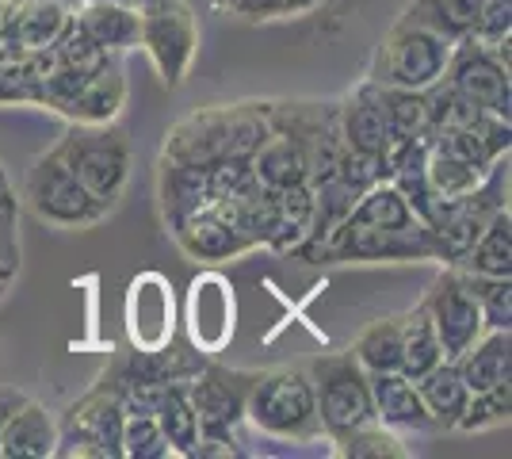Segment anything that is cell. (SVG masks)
I'll return each instance as SVG.
<instances>
[{"label":"cell","instance_id":"4","mask_svg":"<svg viewBox=\"0 0 512 459\" xmlns=\"http://www.w3.org/2000/svg\"><path fill=\"white\" fill-rule=\"evenodd\" d=\"M54 153L73 169V176L85 184L96 199H104L107 207H115L130 184V165H134V150H130L127 134L115 123H100V127H85V123H69L62 142Z\"/></svg>","mask_w":512,"mask_h":459},{"label":"cell","instance_id":"11","mask_svg":"<svg viewBox=\"0 0 512 459\" xmlns=\"http://www.w3.org/2000/svg\"><path fill=\"white\" fill-rule=\"evenodd\" d=\"M509 43L486 46L478 39H459L451 46L444 81L459 88L467 100L497 119H512V73H509Z\"/></svg>","mask_w":512,"mask_h":459},{"label":"cell","instance_id":"20","mask_svg":"<svg viewBox=\"0 0 512 459\" xmlns=\"http://www.w3.org/2000/svg\"><path fill=\"white\" fill-rule=\"evenodd\" d=\"M77 35L104 54H127L138 46V8L119 0H85L73 12Z\"/></svg>","mask_w":512,"mask_h":459},{"label":"cell","instance_id":"41","mask_svg":"<svg viewBox=\"0 0 512 459\" xmlns=\"http://www.w3.org/2000/svg\"><path fill=\"white\" fill-rule=\"evenodd\" d=\"M142 4H157V0H134V8H142Z\"/></svg>","mask_w":512,"mask_h":459},{"label":"cell","instance_id":"12","mask_svg":"<svg viewBox=\"0 0 512 459\" xmlns=\"http://www.w3.org/2000/svg\"><path fill=\"white\" fill-rule=\"evenodd\" d=\"M249 383L253 372H237L222 364H203L188 379V394L199 417V440H234V429L245 421Z\"/></svg>","mask_w":512,"mask_h":459},{"label":"cell","instance_id":"29","mask_svg":"<svg viewBox=\"0 0 512 459\" xmlns=\"http://www.w3.org/2000/svg\"><path fill=\"white\" fill-rule=\"evenodd\" d=\"M352 356L367 375L402 372V314H386L363 326L360 337L352 341Z\"/></svg>","mask_w":512,"mask_h":459},{"label":"cell","instance_id":"28","mask_svg":"<svg viewBox=\"0 0 512 459\" xmlns=\"http://www.w3.org/2000/svg\"><path fill=\"white\" fill-rule=\"evenodd\" d=\"M497 161H501V157H497ZM497 161H493V165H497ZM493 165H478V161H470V157H459V153H451V150H444V146H432V142H428L425 173H428V184H432V192H436L440 203L474 192V188L490 176Z\"/></svg>","mask_w":512,"mask_h":459},{"label":"cell","instance_id":"16","mask_svg":"<svg viewBox=\"0 0 512 459\" xmlns=\"http://www.w3.org/2000/svg\"><path fill=\"white\" fill-rule=\"evenodd\" d=\"M234 287L218 272L195 276L188 291V337L199 352H222L234 337Z\"/></svg>","mask_w":512,"mask_h":459},{"label":"cell","instance_id":"1","mask_svg":"<svg viewBox=\"0 0 512 459\" xmlns=\"http://www.w3.org/2000/svg\"><path fill=\"white\" fill-rule=\"evenodd\" d=\"M268 134V104H211L184 115L165 134L161 157L188 169H214L222 161H249Z\"/></svg>","mask_w":512,"mask_h":459},{"label":"cell","instance_id":"9","mask_svg":"<svg viewBox=\"0 0 512 459\" xmlns=\"http://www.w3.org/2000/svg\"><path fill=\"white\" fill-rule=\"evenodd\" d=\"M123 417L127 410L119 398V383H115V375H104L100 387H92L81 402H73L58 421L54 456H123Z\"/></svg>","mask_w":512,"mask_h":459},{"label":"cell","instance_id":"25","mask_svg":"<svg viewBox=\"0 0 512 459\" xmlns=\"http://www.w3.org/2000/svg\"><path fill=\"white\" fill-rule=\"evenodd\" d=\"M157 199H161V219L165 226H176L184 215H192L195 207H203L211 199V173L207 169H188L165 161L157 165Z\"/></svg>","mask_w":512,"mask_h":459},{"label":"cell","instance_id":"31","mask_svg":"<svg viewBox=\"0 0 512 459\" xmlns=\"http://www.w3.org/2000/svg\"><path fill=\"white\" fill-rule=\"evenodd\" d=\"M444 360V349H440V337L428 322L425 306L417 303L413 310L402 314V372L409 379H421L428 368H436Z\"/></svg>","mask_w":512,"mask_h":459},{"label":"cell","instance_id":"40","mask_svg":"<svg viewBox=\"0 0 512 459\" xmlns=\"http://www.w3.org/2000/svg\"><path fill=\"white\" fill-rule=\"evenodd\" d=\"M0 211H16L20 215V199H16V188L4 173V165H0Z\"/></svg>","mask_w":512,"mask_h":459},{"label":"cell","instance_id":"33","mask_svg":"<svg viewBox=\"0 0 512 459\" xmlns=\"http://www.w3.org/2000/svg\"><path fill=\"white\" fill-rule=\"evenodd\" d=\"M474 303L486 318V329H512V276H478L459 272Z\"/></svg>","mask_w":512,"mask_h":459},{"label":"cell","instance_id":"15","mask_svg":"<svg viewBox=\"0 0 512 459\" xmlns=\"http://www.w3.org/2000/svg\"><path fill=\"white\" fill-rule=\"evenodd\" d=\"M172 326H176V314H172V287L165 276L146 272L130 284L127 295V333L130 345L138 352H161L169 349Z\"/></svg>","mask_w":512,"mask_h":459},{"label":"cell","instance_id":"30","mask_svg":"<svg viewBox=\"0 0 512 459\" xmlns=\"http://www.w3.org/2000/svg\"><path fill=\"white\" fill-rule=\"evenodd\" d=\"M375 100L383 111L386 134H390V153L402 142L425 134V92L417 88H398V85H379L375 81Z\"/></svg>","mask_w":512,"mask_h":459},{"label":"cell","instance_id":"38","mask_svg":"<svg viewBox=\"0 0 512 459\" xmlns=\"http://www.w3.org/2000/svg\"><path fill=\"white\" fill-rule=\"evenodd\" d=\"M470 39L486 46H501L512 39V0H482L470 27Z\"/></svg>","mask_w":512,"mask_h":459},{"label":"cell","instance_id":"14","mask_svg":"<svg viewBox=\"0 0 512 459\" xmlns=\"http://www.w3.org/2000/svg\"><path fill=\"white\" fill-rule=\"evenodd\" d=\"M73 0H0V46L8 54L46 50L73 27Z\"/></svg>","mask_w":512,"mask_h":459},{"label":"cell","instance_id":"27","mask_svg":"<svg viewBox=\"0 0 512 459\" xmlns=\"http://www.w3.org/2000/svg\"><path fill=\"white\" fill-rule=\"evenodd\" d=\"M417 383V391H421V402L428 406V414L436 421V429L440 433H448L459 425V417H463V406H467V383H463V375L455 372V364L451 360H440L436 368H428L421 379H413Z\"/></svg>","mask_w":512,"mask_h":459},{"label":"cell","instance_id":"18","mask_svg":"<svg viewBox=\"0 0 512 459\" xmlns=\"http://www.w3.org/2000/svg\"><path fill=\"white\" fill-rule=\"evenodd\" d=\"M123 104H127V77H123L119 54H111V58L100 62V69L88 77L85 85L58 108V115L69 119V123L100 127V123H115L123 115Z\"/></svg>","mask_w":512,"mask_h":459},{"label":"cell","instance_id":"17","mask_svg":"<svg viewBox=\"0 0 512 459\" xmlns=\"http://www.w3.org/2000/svg\"><path fill=\"white\" fill-rule=\"evenodd\" d=\"M337 127H341L344 150H352L356 157H367L371 165H379L386 176V161H390V134H386L383 111L375 100V81L367 77L352 88L337 104Z\"/></svg>","mask_w":512,"mask_h":459},{"label":"cell","instance_id":"34","mask_svg":"<svg viewBox=\"0 0 512 459\" xmlns=\"http://www.w3.org/2000/svg\"><path fill=\"white\" fill-rule=\"evenodd\" d=\"M512 414V383H497L490 391H474L463 406L459 417V433H486V429H501L509 425Z\"/></svg>","mask_w":512,"mask_h":459},{"label":"cell","instance_id":"5","mask_svg":"<svg viewBox=\"0 0 512 459\" xmlns=\"http://www.w3.org/2000/svg\"><path fill=\"white\" fill-rule=\"evenodd\" d=\"M23 203L35 211V219L58 230H92L111 215L104 199L92 196L54 150L31 161L23 180Z\"/></svg>","mask_w":512,"mask_h":459},{"label":"cell","instance_id":"32","mask_svg":"<svg viewBox=\"0 0 512 459\" xmlns=\"http://www.w3.org/2000/svg\"><path fill=\"white\" fill-rule=\"evenodd\" d=\"M478 4L482 0H409V8L402 16L413 23H425L436 35L459 43V39H467L470 27H474Z\"/></svg>","mask_w":512,"mask_h":459},{"label":"cell","instance_id":"21","mask_svg":"<svg viewBox=\"0 0 512 459\" xmlns=\"http://www.w3.org/2000/svg\"><path fill=\"white\" fill-rule=\"evenodd\" d=\"M58 448V417L43 402L23 398L0 429V456L4 459H46Z\"/></svg>","mask_w":512,"mask_h":459},{"label":"cell","instance_id":"19","mask_svg":"<svg viewBox=\"0 0 512 459\" xmlns=\"http://www.w3.org/2000/svg\"><path fill=\"white\" fill-rule=\"evenodd\" d=\"M371 383V406H375V421H383L394 433H440L436 421L421 402L417 383L406 372H375L367 375Z\"/></svg>","mask_w":512,"mask_h":459},{"label":"cell","instance_id":"26","mask_svg":"<svg viewBox=\"0 0 512 459\" xmlns=\"http://www.w3.org/2000/svg\"><path fill=\"white\" fill-rule=\"evenodd\" d=\"M459 272H478V276H512V219L509 207L493 211V219L482 226L467 253L451 264Z\"/></svg>","mask_w":512,"mask_h":459},{"label":"cell","instance_id":"23","mask_svg":"<svg viewBox=\"0 0 512 459\" xmlns=\"http://www.w3.org/2000/svg\"><path fill=\"white\" fill-rule=\"evenodd\" d=\"M249 169H253L256 184L268 188V192H283V188H295V184H310V165H306V150L299 146V138L283 131H272L260 150L249 157Z\"/></svg>","mask_w":512,"mask_h":459},{"label":"cell","instance_id":"3","mask_svg":"<svg viewBox=\"0 0 512 459\" xmlns=\"http://www.w3.org/2000/svg\"><path fill=\"white\" fill-rule=\"evenodd\" d=\"M310 261L325 264H409V261H440L444 245L436 238V230L428 222H413L402 230H383V226H367L356 219H341L329 238L314 249Z\"/></svg>","mask_w":512,"mask_h":459},{"label":"cell","instance_id":"35","mask_svg":"<svg viewBox=\"0 0 512 459\" xmlns=\"http://www.w3.org/2000/svg\"><path fill=\"white\" fill-rule=\"evenodd\" d=\"M337 452L352 459H406L409 448L394 429H386L383 421H367L360 429H352L348 437L337 440Z\"/></svg>","mask_w":512,"mask_h":459},{"label":"cell","instance_id":"2","mask_svg":"<svg viewBox=\"0 0 512 459\" xmlns=\"http://www.w3.org/2000/svg\"><path fill=\"white\" fill-rule=\"evenodd\" d=\"M245 421L260 437L287 440V444H314L325 440L314 398V379L306 368H268L253 372Z\"/></svg>","mask_w":512,"mask_h":459},{"label":"cell","instance_id":"37","mask_svg":"<svg viewBox=\"0 0 512 459\" xmlns=\"http://www.w3.org/2000/svg\"><path fill=\"white\" fill-rule=\"evenodd\" d=\"M234 16L249 23H272V20H299L310 16L321 0H222Z\"/></svg>","mask_w":512,"mask_h":459},{"label":"cell","instance_id":"36","mask_svg":"<svg viewBox=\"0 0 512 459\" xmlns=\"http://www.w3.org/2000/svg\"><path fill=\"white\" fill-rule=\"evenodd\" d=\"M123 456H130V459H169L172 456L169 440L157 429L153 414L123 417Z\"/></svg>","mask_w":512,"mask_h":459},{"label":"cell","instance_id":"24","mask_svg":"<svg viewBox=\"0 0 512 459\" xmlns=\"http://www.w3.org/2000/svg\"><path fill=\"white\" fill-rule=\"evenodd\" d=\"M153 421L169 440L172 456H195L199 444V417H195L188 379H165V387L153 398Z\"/></svg>","mask_w":512,"mask_h":459},{"label":"cell","instance_id":"10","mask_svg":"<svg viewBox=\"0 0 512 459\" xmlns=\"http://www.w3.org/2000/svg\"><path fill=\"white\" fill-rule=\"evenodd\" d=\"M169 234L199 264L237 261V257L260 249L253 234L245 230L237 196H211L203 207H195L192 215H184L176 226H169Z\"/></svg>","mask_w":512,"mask_h":459},{"label":"cell","instance_id":"7","mask_svg":"<svg viewBox=\"0 0 512 459\" xmlns=\"http://www.w3.org/2000/svg\"><path fill=\"white\" fill-rule=\"evenodd\" d=\"M451 39L436 35L425 23L402 20L386 31L383 46L375 50V66H371V81L379 85H398V88H417L425 92L436 85L448 69L451 58Z\"/></svg>","mask_w":512,"mask_h":459},{"label":"cell","instance_id":"8","mask_svg":"<svg viewBox=\"0 0 512 459\" xmlns=\"http://www.w3.org/2000/svg\"><path fill=\"white\" fill-rule=\"evenodd\" d=\"M138 46L150 58L153 73L165 88L188 81L199 54V23L184 0H157L138 8Z\"/></svg>","mask_w":512,"mask_h":459},{"label":"cell","instance_id":"42","mask_svg":"<svg viewBox=\"0 0 512 459\" xmlns=\"http://www.w3.org/2000/svg\"><path fill=\"white\" fill-rule=\"evenodd\" d=\"M119 4H134V0H119Z\"/></svg>","mask_w":512,"mask_h":459},{"label":"cell","instance_id":"6","mask_svg":"<svg viewBox=\"0 0 512 459\" xmlns=\"http://www.w3.org/2000/svg\"><path fill=\"white\" fill-rule=\"evenodd\" d=\"M306 372L314 379V398H318V417L321 429H325V440L337 444L352 429L375 421L371 383H367V372L360 368V360L352 356V349L325 352Z\"/></svg>","mask_w":512,"mask_h":459},{"label":"cell","instance_id":"39","mask_svg":"<svg viewBox=\"0 0 512 459\" xmlns=\"http://www.w3.org/2000/svg\"><path fill=\"white\" fill-rule=\"evenodd\" d=\"M27 394L23 391H16V387H0V429L8 425V417H12V410L20 406Z\"/></svg>","mask_w":512,"mask_h":459},{"label":"cell","instance_id":"22","mask_svg":"<svg viewBox=\"0 0 512 459\" xmlns=\"http://www.w3.org/2000/svg\"><path fill=\"white\" fill-rule=\"evenodd\" d=\"M455 372L463 375L467 391H490L497 383H509L512 379V333L509 329H486L474 345L459 352L455 360Z\"/></svg>","mask_w":512,"mask_h":459},{"label":"cell","instance_id":"13","mask_svg":"<svg viewBox=\"0 0 512 459\" xmlns=\"http://www.w3.org/2000/svg\"><path fill=\"white\" fill-rule=\"evenodd\" d=\"M421 306H425L428 322H432L436 337H440L444 360H455L467 345H474V341L486 333L482 310H478L474 295H470L467 284H463L459 268H451V264H444V272L428 284Z\"/></svg>","mask_w":512,"mask_h":459}]
</instances>
